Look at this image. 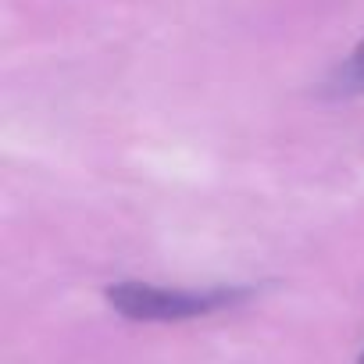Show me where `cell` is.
<instances>
[{"label":"cell","instance_id":"obj_1","mask_svg":"<svg viewBox=\"0 0 364 364\" xmlns=\"http://www.w3.org/2000/svg\"><path fill=\"white\" fill-rule=\"evenodd\" d=\"M250 296L247 286H211V289H178L154 282H111L107 304L129 321H186L204 318L225 307H236Z\"/></svg>","mask_w":364,"mask_h":364},{"label":"cell","instance_id":"obj_2","mask_svg":"<svg viewBox=\"0 0 364 364\" xmlns=\"http://www.w3.org/2000/svg\"><path fill=\"white\" fill-rule=\"evenodd\" d=\"M332 93L339 97H364V40L343 58L332 75Z\"/></svg>","mask_w":364,"mask_h":364},{"label":"cell","instance_id":"obj_3","mask_svg":"<svg viewBox=\"0 0 364 364\" xmlns=\"http://www.w3.org/2000/svg\"><path fill=\"white\" fill-rule=\"evenodd\" d=\"M357 364H364V353H360V360H357Z\"/></svg>","mask_w":364,"mask_h":364}]
</instances>
